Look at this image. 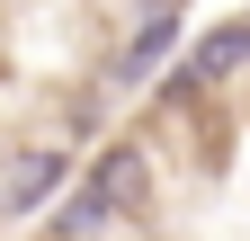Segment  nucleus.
Masks as SVG:
<instances>
[{
    "label": "nucleus",
    "instance_id": "20e7f679",
    "mask_svg": "<svg viewBox=\"0 0 250 241\" xmlns=\"http://www.w3.org/2000/svg\"><path fill=\"white\" fill-rule=\"evenodd\" d=\"M170 36H179V27H170V9H161V18H143V36L125 45V63H116V80H152V63L170 54Z\"/></svg>",
    "mask_w": 250,
    "mask_h": 241
},
{
    "label": "nucleus",
    "instance_id": "7ed1b4c3",
    "mask_svg": "<svg viewBox=\"0 0 250 241\" xmlns=\"http://www.w3.org/2000/svg\"><path fill=\"white\" fill-rule=\"evenodd\" d=\"M89 188L107 197V215H125V205H143V161L134 152H107L99 170H89Z\"/></svg>",
    "mask_w": 250,
    "mask_h": 241
},
{
    "label": "nucleus",
    "instance_id": "f03ea898",
    "mask_svg": "<svg viewBox=\"0 0 250 241\" xmlns=\"http://www.w3.org/2000/svg\"><path fill=\"white\" fill-rule=\"evenodd\" d=\"M241 54H250V18H232V27H214V36L197 45V54H188V80H224V72H241Z\"/></svg>",
    "mask_w": 250,
    "mask_h": 241
},
{
    "label": "nucleus",
    "instance_id": "f257e3e1",
    "mask_svg": "<svg viewBox=\"0 0 250 241\" xmlns=\"http://www.w3.org/2000/svg\"><path fill=\"white\" fill-rule=\"evenodd\" d=\"M62 170H72V152H62V143L18 152V161H9V179H0V215H36V205L62 188Z\"/></svg>",
    "mask_w": 250,
    "mask_h": 241
},
{
    "label": "nucleus",
    "instance_id": "39448f33",
    "mask_svg": "<svg viewBox=\"0 0 250 241\" xmlns=\"http://www.w3.org/2000/svg\"><path fill=\"white\" fill-rule=\"evenodd\" d=\"M99 223H107V197H99V188H81V197H72V205L54 215V241H89Z\"/></svg>",
    "mask_w": 250,
    "mask_h": 241
}]
</instances>
